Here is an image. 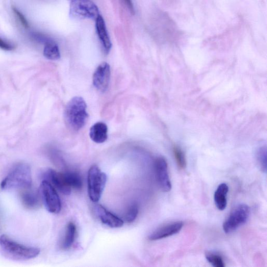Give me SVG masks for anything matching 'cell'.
<instances>
[{
  "instance_id": "6da1fadb",
  "label": "cell",
  "mask_w": 267,
  "mask_h": 267,
  "mask_svg": "<svg viewBox=\"0 0 267 267\" xmlns=\"http://www.w3.org/2000/svg\"><path fill=\"white\" fill-rule=\"evenodd\" d=\"M88 118L87 104L83 98L75 97L68 102L64 111V119L69 128L79 131L86 124Z\"/></svg>"
},
{
  "instance_id": "7a4b0ae2",
  "label": "cell",
  "mask_w": 267,
  "mask_h": 267,
  "mask_svg": "<svg viewBox=\"0 0 267 267\" xmlns=\"http://www.w3.org/2000/svg\"><path fill=\"white\" fill-rule=\"evenodd\" d=\"M0 248L5 256L16 261L31 260L40 253V249L21 245L5 235L0 236Z\"/></svg>"
},
{
  "instance_id": "3957f363",
  "label": "cell",
  "mask_w": 267,
  "mask_h": 267,
  "mask_svg": "<svg viewBox=\"0 0 267 267\" xmlns=\"http://www.w3.org/2000/svg\"><path fill=\"white\" fill-rule=\"evenodd\" d=\"M31 172L29 166L25 163H19L13 167L2 181L3 189H22L31 187Z\"/></svg>"
},
{
  "instance_id": "277c9868",
  "label": "cell",
  "mask_w": 267,
  "mask_h": 267,
  "mask_svg": "<svg viewBox=\"0 0 267 267\" xmlns=\"http://www.w3.org/2000/svg\"><path fill=\"white\" fill-rule=\"evenodd\" d=\"M107 177L96 165L90 167L88 173V193L90 200L97 203L105 188Z\"/></svg>"
},
{
  "instance_id": "5b68a950",
  "label": "cell",
  "mask_w": 267,
  "mask_h": 267,
  "mask_svg": "<svg viewBox=\"0 0 267 267\" xmlns=\"http://www.w3.org/2000/svg\"><path fill=\"white\" fill-rule=\"evenodd\" d=\"M69 15L76 19H96L99 15L98 6L92 0H69Z\"/></svg>"
},
{
  "instance_id": "8992f818",
  "label": "cell",
  "mask_w": 267,
  "mask_h": 267,
  "mask_svg": "<svg viewBox=\"0 0 267 267\" xmlns=\"http://www.w3.org/2000/svg\"><path fill=\"white\" fill-rule=\"evenodd\" d=\"M250 208L246 204H239L231 212L223 225L226 234H231L245 225L249 218Z\"/></svg>"
},
{
  "instance_id": "52a82bcc",
  "label": "cell",
  "mask_w": 267,
  "mask_h": 267,
  "mask_svg": "<svg viewBox=\"0 0 267 267\" xmlns=\"http://www.w3.org/2000/svg\"><path fill=\"white\" fill-rule=\"evenodd\" d=\"M41 199L47 211L52 214L59 213L61 210V202L59 195L53 186L44 180L40 186Z\"/></svg>"
},
{
  "instance_id": "ba28073f",
  "label": "cell",
  "mask_w": 267,
  "mask_h": 267,
  "mask_svg": "<svg viewBox=\"0 0 267 267\" xmlns=\"http://www.w3.org/2000/svg\"><path fill=\"white\" fill-rule=\"evenodd\" d=\"M156 178L160 189L165 192L170 191L172 189L170 179L168 164L165 158L157 157L154 162Z\"/></svg>"
},
{
  "instance_id": "9c48e42d",
  "label": "cell",
  "mask_w": 267,
  "mask_h": 267,
  "mask_svg": "<svg viewBox=\"0 0 267 267\" xmlns=\"http://www.w3.org/2000/svg\"><path fill=\"white\" fill-rule=\"evenodd\" d=\"M110 75L109 64L107 62L101 63L93 75V84L97 90L105 92L109 87Z\"/></svg>"
},
{
  "instance_id": "30bf717a",
  "label": "cell",
  "mask_w": 267,
  "mask_h": 267,
  "mask_svg": "<svg viewBox=\"0 0 267 267\" xmlns=\"http://www.w3.org/2000/svg\"><path fill=\"white\" fill-rule=\"evenodd\" d=\"M44 176L46 180H48L46 181L49 182L54 188L64 195H70L72 189L67 182L64 173L49 169L46 171Z\"/></svg>"
},
{
  "instance_id": "8fae6325",
  "label": "cell",
  "mask_w": 267,
  "mask_h": 267,
  "mask_svg": "<svg viewBox=\"0 0 267 267\" xmlns=\"http://www.w3.org/2000/svg\"><path fill=\"white\" fill-rule=\"evenodd\" d=\"M183 227L181 222H173L162 226L151 234L148 239L150 241H157L175 235L179 233Z\"/></svg>"
},
{
  "instance_id": "7c38bea8",
  "label": "cell",
  "mask_w": 267,
  "mask_h": 267,
  "mask_svg": "<svg viewBox=\"0 0 267 267\" xmlns=\"http://www.w3.org/2000/svg\"><path fill=\"white\" fill-rule=\"evenodd\" d=\"M20 196L22 205L29 210H35L41 205V194L31 187L21 189Z\"/></svg>"
},
{
  "instance_id": "4fadbf2b",
  "label": "cell",
  "mask_w": 267,
  "mask_h": 267,
  "mask_svg": "<svg viewBox=\"0 0 267 267\" xmlns=\"http://www.w3.org/2000/svg\"><path fill=\"white\" fill-rule=\"evenodd\" d=\"M96 213L101 222L111 228H119L124 225L123 220L112 214L101 205H97L95 208Z\"/></svg>"
},
{
  "instance_id": "5bb4252c",
  "label": "cell",
  "mask_w": 267,
  "mask_h": 267,
  "mask_svg": "<svg viewBox=\"0 0 267 267\" xmlns=\"http://www.w3.org/2000/svg\"><path fill=\"white\" fill-rule=\"evenodd\" d=\"M96 28L98 36L104 51L108 54L112 48V43L106 27L105 21L101 15L96 19Z\"/></svg>"
},
{
  "instance_id": "9a60e30c",
  "label": "cell",
  "mask_w": 267,
  "mask_h": 267,
  "mask_svg": "<svg viewBox=\"0 0 267 267\" xmlns=\"http://www.w3.org/2000/svg\"><path fill=\"white\" fill-rule=\"evenodd\" d=\"M108 132V126L105 123L97 122L91 126L89 136L93 142L101 144L107 140Z\"/></svg>"
},
{
  "instance_id": "2e32d148",
  "label": "cell",
  "mask_w": 267,
  "mask_h": 267,
  "mask_svg": "<svg viewBox=\"0 0 267 267\" xmlns=\"http://www.w3.org/2000/svg\"><path fill=\"white\" fill-rule=\"evenodd\" d=\"M228 192V185L226 183H222L218 186L215 193V203L217 208L220 211H224L227 207Z\"/></svg>"
},
{
  "instance_id": "e0dca14e",
  "label": "cell",
  "mask_w": 267,
  "mask_h": 267,
  "mask_svg": "<svg viewBox=\"0 0 267 267\" xmlns=\"http://www.w3.org/2000/svg\"><path fill=\"white\" fill-rule=\"evenodd\" d=\"M44 43L43 55L46 59L50 60L59 59L61 56L60 49L56 42L49 39Z\"/></svg>"
},
{
  "instance_id": "ac0fdd59",
  "label": "cell",
  "mask_w": 267,
  "mask_h": 267,
  "mask_svg": "<svg viewBox=\"0 0 267 267\" xmlns=\"http://www.w3.org/2000/svg\"><path fill=\"white\" fill-rule=\"evenodd\" d=\"M76 235V227L73 223H69L66 226L64 239L62 243V249L67 250L73 245Z\"/></svg>"
},
{
  "instance_id": "d6986e66",
  "label": "cell",
  "mask_w": 267,
  "mask_h": 267,
  "mask_svg": "<svg viewBox=\"0 0 267 267\" xmlns=\"http://www.w3.org/2000/svg\"><path fill=\"white\" fill-rule=\"evenodd\" d=\"M67 182L71 189L80 190L83 187V180L78 173L68 171L64 172Z\"/></svg>"
},
{
  "instance_id": "ffe728a7",
  "label": "cell",
  "mask_w": 267,
  "mask_h": 267,
  "mask_svg": "<svg viewBox=\"0 0 267 267\" xmlns=\"http://www.w3.org/2000/svg\"><path fill=\"white\" fill-rule=\"evenodd\" d=\"M173 153L179 169L183 170L187 167V159L183 150L180 147L175 146L173 148Z\"/></svg>"
},
{
  "instance_id": "44dd1931",
  "label": "cell",
  "mask_w": 267,
  "mask_h": 267,
  "mask_svg": "<svg viewBox=\"0 0 267 267\" xmlns=\"http://www.w3.org/2000/svg\"><path fill=\"white\" fill-rule=\"evenodd\" d=\"M207 261L215 267H225V264L223 258L220 255L208 252L206 254Z\"/></svg>"
},
{
  "instance_id": "7402d4cb",
  "label": "cell",
  "mask_w": 267,
  "mask_h": 267,
  "mask_svg": "<svg viewBox=\"0 0 267 267\" xmlns=\"http://www.w3.org/2000/svg\"><path fill=\"white\" fill-rule=\"evenodd\" d=\"M257 160L262 171L267 172V149L266 147L260 148L257 153Z\"/></svg>"
},
{
  "instance_id": "603a6c76",
  "label": "cell",
  "mask_w": 267,
  "mask_h": 267,
  "mask_svg": "<svg viewBox=\"0 0 267 267\" xmlns=\"http://www.w3.org/2000/svg\"><path fill=\"white\" fill-rule=\"evenodd\" d=\"M139 213V208L137 205L133 204L131 206L125 215V222L132 223L135 221Z\"/></svg>"
},
{
  "instance_id": "cb8c5ba5",
  "label": "cell",
  "mask_w": 267,
  "mask_h": 267,
  "mask_svg": "<svg viewBox=\"0 0 267 267\" xmlns=\"http://www.w3.org/2000/svg\"><path fill=\"white\" fill-rule=\"evenodd\" d=\"M13 10L14 14L18 18L19 21L21 24L22 26L25 28L28 29L29 28V22L26 19V17L23 15L20 11H19L16 7H13Z\"/></svg>"
},
{
  "instance_id": "d4e9b609",
  "label": "cell",
  "mask_w": 267,
  "mask_h": 267,
  "mask_svg": "<svg viewBox=\"0 0 267 267\" xmlns=\"http://www.w3.org/2000/svg\"><path fill=\"white\" fill-rule=\"evenodd\" d=\"M15 46L7 41H5L1 38H0V49L5 51H12L15 49Z\"/></svg>"
},
{
  "instance_id": "484cf974",
  "label": "cell",
  "mask_w": 267,
  "mask_h": 267,
  "mask_svg": "<svg viewBox=\"0 0 267 267\" xmlns=\"http://www.w3.org/2000/svg\"><path fill=\"white\" fill-rule=\"evenodd\" d=\"M123 1L126 5L127 7L129 8L131 14L134 15L135 11L132 0H123Z\"/></svg>"
}]
</instances>
